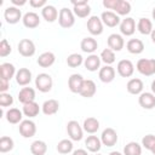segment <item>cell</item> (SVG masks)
<instances>
[{
  "mask_svg": "<svg viewBox=\"0 0 155 155\" xmlns=\"http://www.w3.org/2000/svg\"><path fill=\"white\" fill-rule=\"evenodd\" d=\"M137 70L144 76L155 74V58H140L136 64Z\"/></svg>",
  "mask_w": 155,
  "mask_h": 155,
  "instance_id": "obj_1",
  "label": "cell"
},
{
  "mask_svg": "<svg viewBox=\"0 0 155 155\" xmlns=\"http://www.w3.org/2000/svg\"><path fill=\"white\" fill-rule=\"evenodd\" d=\"M58 23L62 28L69 29L75 24V15L71 10L68 7H63L59 10V16H58Z\"/></svg>",
  "mask_w": 155,
  "mask_h": 155,
  "instance_id": "obj_2",
  "label": "cell"
},
{
  "mask_svg": "<svg viewBox=\"0 0 155 155\" xmlns=\"http://www.w3.org/2000/svg\"><path fill=\"white\" fill-rule=\"evenodd\" d=\"M52 86H53V80H52V78H51L50 74L40 73L35 78V87L40 92H42V93L50 92L52 90Z\"/></svg>",
  "mask_w": 155,
  "mask_h": 155,
  "instance_id": "obj_3",
  "label": "cell"
},
{
  "mask_svg": "<svg viewBox=\"0 0 155 155\" xmlns=\"http://www.w3.org/2000/svg\"><path fill=\"white\" fill-rule=\"evenodd\" d=\"M67 132L71 140H81L84 137V128L80 126V124L76 120H70L67 124Z\"/></svg>",
  "mask_w": 155,
  "mask_h": 155,
  "instance_id": "obj_4",
  "label": "cell"
},
{
  "mask_svg": "<svg viewBox=\"0 0 155 155\" xmlns=\"http://www.w3.org/2000/svg\"><path fill=\"white\" fill-rule=\"evenodd\" d=\"M73 5V12L76 17L79 18H86L91 13V7L86 0H80V1H71Z\"/></svg>",
  "mask_w": 155,
  "mask_h": 155,
  "instance_id": "obj_5",
  "label": "cell"
},
{
  "mask_svg": "<svg viewBox=\"0 0 155 155\" xmlns=\"http://www.w3.org/2000/svg\"><path fill=\"white\" fill-rule=\"evenodd\" d=\"M17 50H18L19 54L23 57H31L35 54V51H36L35 44L30 39H22L18 42Z\"/></svg>",
  "mask_w": 155,
  "mask_h": 155,
  "instance_id": "obj_6",
  "label": "cell"
},
{
  "mask_svg": "<svg viewBox=\"0 0 155 155\" xmlns=\"http://www.w3.org/2000/svg\"><path fill=\"white\" fill-rule=\"evenodd\" d=\"M18 130H19V133H21L22 137H24V138H31L36 133V125H35V122L33 120L27 119V120H23L19 124Z\"/></svg>",
  "mask_w": 155,
  "mask_h": 155,
  "instance_id": "obj_7",
  "label": "cell"
},
{
  "mask_svg": "<svg viewBox=\"0 0 155 155\" xmlns=\"http://www.w3.org/2000/svg\"><path fill=\"white\" fill-rule=\"evenodd\" d=\"M4 18H5L6 23H8V24H16V23H18L23 17H22V12H21L19 7L8 6V7H6L5 11H4Z\"/></svg>",
  "mask_w": 155,
  "mask_h": 155,
  "instance_id": "obj_8",
  "label": "cell"
},
{
  "mask_svg": "<svg viewBox=\"0 0 155 155\" xmlns=\"http://www.w3.org/2000/svg\"><path fill=\"white\" fill-rule=\"evenodd\" d=\"M87 30L90 31L91 35H101L103 33V22L101 19V17L98 16H91L88 19H87Z\"/></svg>",
  "mask_w": 155,
  "mask_h": 155,
  "instance_id": "obj_9",
  "label": "cell"
},
{
  "mask_svg": "<svg viewBox=\"0 0 155 155\" xmlns=\"http://www.w3.org/2000/svg\"><path fill=\"white\" fill-rule=\"evenodd\" d=\"M117 74L122 78H130L134 73V65L130 59H121L116 65Z\"/></svg>",
  "mask_w": 155,
  "mask_h": 155,
  "instance_id": "obj_10",
  "label": "cell"
},
{
  "mask_svg": "<svg viewBox=\"0 0 155 155\" xmlns=\"http://www.w3.org/2000/svg\"><path fill=\"white\" fill-rule=\"evenodd\" d=\"M101 140L102 144L105 147H114L117 143V133L114 128L111 127H107L105 130H103L102 134H101Z\"/></svg>",
  "mask_w": 155,
  "mask_h": 155,
  "instance_id": "obj_11",
  "label": "cell"
},
{
  "mask_svg": "<svg viewBox=\"0 0 155 155\" xmlns=\"http://www.w3.org/2000/svg\"><path fill=\"white\" fill-rule=\"evenodd\" d=\"M107 44H108V48H110V50L114 51V52H115V51L119 52V51H121V50L124 48V46H125V40H124L122 35L114 33V34H110V35L108 36Z\"/></svg>",
  "mask_w": 155,
  "mask_h": 155,
  "instance_id": "obj_12",
  "label": "cell"
},
{
  "mask_svg": "<svg viewBox=\"0 0 155 155\" xmlns=\"http://www.w3.org/2000/svg\"><path fill=\"white\" fill-rule=\"evenodd\" d=\"M101 19H102L103 24L109 27V28H114L116 25H120V23H121L120 16L116 15L115 12H113V11H104V12H102Z\"/></svg>",
  "mask_w": 155,
  "mask_h": 155,
  "instance_id": "obj_13",
  "label": "cell"
},
{
  "mask_svg": "<svg viewBox=\"0 0 155 155\" xmlns=\"http://www.w3.org/2000/svg\"><path fill=\"white\" fill-rule=\"evenodd\" d=\"M138 103L143 109H154L155 108V94L153 92H142L138 97Z\"/></svg>",
  "mask_w": 155,
  "mask_h": 155,
  "instance_id": "obj_14",
  "label": "cell"
},
{
  "mask_svg": "<svg viewBox=\"0 0 155 155\" xmlns=\"http://www.w3.org/2000/svg\"><path fill=\"white\" fill-rule=\"evenodd\" d=\"M85 79L81 74H71L68 79V87L73 93H80Z\"/></svg>",
  "mask_w": 155,
  "mask_h": 155,
  "instance_id": "obj_15",
  "label": "cell"
},
{
  "mask_svg": "<svg viewBox=\"0 0 155 155\" xmlns=\"http://www.w3.org/2000/svg\"><path fill=\"white\" fill-rule=\"evenodd\" d=\"M120 31L125 36H131L136 31V21L132 17H126L120 23Z\"/></svg>",
  "mask_w": 155,
  "mask_h": 155,
  "instance_id": "obj_16",
  "label": "cell"
},
{
  "mask_svg": "<svg viewBox=\"0 0 155 155\" xmlns=\"http://www.w3.org/2000/svg\"><path fill=\"white\" fill-rule=\"evenodd\" d=\"M15 79L19 86H27L31 81V71L28 68H19L16 73Z\"/></svg>",
  "mask_w": 155,
  "mask_h": 155,
  "instance_id": "obj_17",
  "label": "cell"
},
{
  "mask_svg": "<svg viewBox=\"0 0 155 155\" xmlns=\"http://www.w3.org/2000/svg\"><path fill=\"white\" fill-rule=\"evenodd\" d=\"M101 57L92 53L88 54L87 58L84 59V65L88 71H97L98 69H101Z\"/></svg>",
  "mask_w": 155,
  "mask_h": 155,
  "instance_id": "obj_18",
  "label": "cell"
},
{
  "mask_svg": "<svg viewBox=\"0 0 155 155\" xmlns=\"http://www.w3.org/2000/svg\"><path fill=\"white\" fill-rule=\"evenodd\" d=\"M98 78L104 84H109L115 79V69L111 65H104L99 69L98 73Z\"/></svg>",
  "mask_w": 155,
  "mask_h": 155,
  "instance_id": "obj_19",
  "label": "cell"
},
{
  "mask_svg": "<svg viewBox=\"0 0 155 155\" xmlns=\"http://www.w3.org/2000/svg\"><path fill=\"white\" fill-rule=\"evenodd\" d=\"M23 25L28 29H34L40 24V17L35 12H27L22 18Z\"/></svg>",
  "mask_w": 155,
  "mask_h": 155,
  "instance_id": "obj_20",
  "label": "cell"
},
{
  "mask_svg": "<svg viewBox=\"0 0 155 155\" xmlns=\"http://www.w3.org/2000/svg\"><path fill=\"white\" fill-rule=\"evenodd\" d=\"M80 48L82 52L85 53H90L92 54L97 48H98V42L96 39L91 38V36H87V38H84L80 42Z\"/></svg>",
  "mask_w": 155,
  "mask_h": 155,
  "instance_id": "obj_21",
  "label": "cell"
},
{
  "mask_svg": "<svg viewBox=\"0 0 155 155\" xmlns=\"http://www.w3.org/2000/svg\"><path fill=\"white\" fill-rule=\"evenodd\" d=\"M143 87H144V84H143V81L140 80V79H138V78H133V79H131V80H128V82H127V85H126V90H127V92L128 93H131V94H140L142 92H143Z\"/></svg>",
  "mask_w": 155,
  "mask_h": 155,
  "instance_id": "obj_22",
  "label": "cell"
},
{
  "mask_svg": "<svg viewBox=\"0 0 155 155\" xmlns=\"http://www.w3.org/2000/svg\"><path fill=\"white\" fill-rule=\"evenodd\" d=\"M18 101L22 104H27L35 101V90L31 87H23L18 92Z\"/></svg>",
  "mask_w": 155,
  "mask_h": 155,
  "instance_id": "obj_23",
  "label": "cell"
},
{
  "mask_svg": "<svg viewBox=\"0 0 155 155\" xmlns=\"http://www.w3.org/2000/svg\"><path fill=\"white\" fill-rule=\"evenodd\" d=\"M96 91H97V86L94 84L93 80H90V79H85L84 81V85H82V88L80 91V96L85 97V98H91L96 94Z\"/></svg>",
  "mask_w": 155,
  "mask_h": 155,
  "instance_id": "obj_24",
  "label": "cell"
},
{
  "mask_svg": "<svg viewBox=\"0 0 155 155\" xmlns=\"http://www.w3.org/2000/svg\"><path fill=\"white\" fill-rule=\"evenodd\" d=\"M41 110L45 115H54L59 110V102L57 99H47L41 105Z\"/></svg>",
  "mask_w": 155,
  "mask_h": 155,
  "instance_id": "obj_25",
  "label": "cell"
},
{
  "mask_svg": "<svg viewBox=\"0 0 155 155\" xmlns=\"http://www.w3.org/2000/svg\"><path fill=\"white\" fill-rule=\"evenodd\" d=\"M5 117L7 120V122L12 124V125H16V124H21L23 120V111L17 109V108H10L6 114H5Z\"/></svg>",
  "mask_w": 155,
  "mask_h": 155,
  "instance_id": "obj_26",
  "label": "cell"
},
{
  "mask_svg": "<svg viewBox=\"0 0 155 155\" xmlns=\"http://www.w3.org/2000/svg\"><path fill=\"white\" fill-rule=\"evenodd\" d=\"M85 147L91 153H98L102 148V140L97 136L91 134L85 139Z\"/></svg>",
  "mask_w": 155,
  "mask_h": 155,
  "instance_id": "obj_27",
  "label": "cell"
},
{
  "mask_svg": "<svg viewBox=\"0 0 155 155\" xmlns=\"http://www.w3.org/2000/svg\"><path fill=\"white\" fill-rule=\"evenodd\" d=\"M41 16H42V18H44L46 22L52 23V22H54V21L58 18L59 13H58L57 8H56L53 5H46V6L41 10Z\"/></svg>",
  "mask_w": 155,
  "mask_h": 155,
  "instance_id": "obj_28",
  "label": "cell"
},
{
  "mask_svg": "<svg viewBox=\"0 0 155 155\" xmlns=\"http://www.w3.org/2000/svg\"><path fill=\"white\" fill-rule=\"evenodd\" d=\"M126 48L132 54H139L144 51V44L140 39H130L126 44Z\"/></svg>",
  "mask_w": 155,
  "mask_h": 155,
  "instance_id": "obj_29",
  "label": "cell"
},
{
  "mask_svg": "<svg viewBox=\"0 0 155 155\" xmlns=\"http://www.w3.org/2000/svg\"><path fill=\"white\" fill-rule=\"evenodd\" d=\"M36 62H38V64H39L41 68H48V67L53 65V63L56 62V56H54L53 52L47 51V52L41 53V54L39 56V58H38Z\"/></svg>",
  "mask_w": 155,
  "mask_h": 155,
  "instance_id": "obj_30",
  "label": "cell"
},
{
  "mask_svg": "<svg viewBox=\"0 0 155 155\" xmlns=\"http://www.w3.org/2000/svg\"><path fill=\"white\" fill-rule=\"evenodd\" d=\"M16 68L12 63H8V62H5L0 65V78L2 79H6V80H11L13 76H16Z\"/></svg>",
  "mask_w": 155,
  "mask_h": 155,
  "instance_id": "obj_31",
  "label": "cell"
},
{
  "mask_svg": "<svg viewBox=\"0 0 155 155\" xmlns=\"http://www.w3.org/2000/svg\"><path fill=\"white\" fill-rule=\"evenodd\" d=\"M22 111H23V115H24V116L31 119V117H35V116L39 115V113H40V107H39V104L34 101V102L23 104Z\"/></svg>",
  "mask_w": 155,
  "mask_h": 155,
  "instance_id": "obj_32",
  "label": "cell"
},
{
  "mask_svg": "<svg viewBox=\"0 0 155 155\" xmlns=\"http://www.w3.org/2000/svg\"><path fill=\"white\" fill-rule=\"evenodd\" d=\"M82 128L85 132L90 133V134H93L96 133L98 130H99V121L96 119V117H87L84 120V124H82Z\"/></svg>",
  "mask_w": 155,
  "mask_h": 155,
  "instance_id": "obj_33",
  "label": "cell"
},
{
  "mask_svg": "<svg viewBox=\"0 0 155 155\" xmlns=\"http://www.w3.org/2000/svg\"><path fill=\"white\" fill-rule=\"evenodd\" d=\"M137 29L143 35H150L153 31V22L149 18H139L137 23Z\"/></svg>",
  "mask_w": 155,
  "mask_h": 155,
  "instance_id": "obj_34",
  "label": "cell"
},
{
  "mask_svg": "<svg viewBox=\"0 0 155 155\" xmlns=\"http://www.w3.org/2000/svg\"><path fill=\"white\" fill-rule=\"evenodd\" d=\"M119 16H127L131 12V4L126 0H117L114 11Z\"/></svg>",
  "mask_w": 155,
  "mask_h": 155,
  "instance_id": "obj_35",
  "label": "cell"
},
{
  "mask_svg": "<svg viewBox=\"0 0 155 155\" xmlns=\"http://www.w3.org/2000/svg\"><path fill=\"white\" fill-rule=\"evenodd\" d=\"M30 151L33 155H45L47 151V144L44 140L36 139L30 144Z\"/></svg>",
  "mask_w": 155,
  "mask_h": 155,
  "instance_id": "obj_36",
  "label": "cell"
},
{
  "mask_svg": "<svg viewBox=\"0 0 155 155\" xmlns=\"http://www.w3.org/2000/svg\"><path fill=\"white\" fill-rule=\"evenodd\" d=\"M124 155H142V144L130 142L124 147Z\"/></svg>",
  "mask_w": 155,
  "mask_h": 155,
  "instance_id": "obj_37",
  "label": "cell"
},
{
  "mask_svg": "<svg viewBox=\"0 0 155 155\" xmlns=\"http://www.w3.org/2000/svg\"><path fill=\"white\" fill-rule=\"evenodd\" d=\"M13 147H15V142L11 137L2 136L0 138V151L1 153H8L13 149Z\"/></svg>",
  "mask_w": 155,
  "mask_h": 155,
  "instance_id": "obj_38",
  "label": "cell"
},
{
  "mask_svg": "<svg viewBox=\"0 0 155 155\" xmlns=\"http://www.w3.org/2000/svg\"><path fill=\"white\" fill-rule=\"evenodd\" d=\"M73 140L71 139H62L57 144V151L59 154H69L73 151Z\"/></svg>",
  "mask_w": 155,
  "mask_h": 155,
  "instance_id": "obj_39",
  "label": "cell"
},
{
  "mask_svg": "<svg viewBox=\"0 0 155 155\" xmlns=\"http://www.w3.org/2000/svg\"><path fill=\"white\" fill-rule=\"evenodd\" d=\"M101 61L105 63V65H111L115 62V52L110 48H104L101 52Z\"/></svg>",
  "mask_w": 155,
  "mask_h": 155,
  "instance_id": "obj_40",
  "label": "cell"
},
{
  "mask_svg": "<svg viewBox=\"0 0 155 155\" xmlns=\"http://www.w3.org/2000/svg\"><path fill=\"white\" fill-rule=\"evenodd\" d=\"M84 63V58L80 53H71L67 57V64L70 68H78Z\"/></svg>",
  "mask_w": 155,
  "mask_h": 155,
  "instance_id": "obj_41",
  "label": "cell"
},
{
  "mask_svg": "<svg viewBox=\"0 0 155 155\" xmlns=\"http://www.w3.org/2000/svg\"><path fill=\"white\" fill-rule=\"evenodd\" d=\"M155 145V136L154 134H147L142 138V147L147 150H151V148Z\"/></svg>",
  "mask_w": 155,
  "mask_h": 155,
  "instance_id": "obj_42",
  "label": "cell"
},
{
  "mask_svg": "<svg viewBox=\"0 0 155 155\" xmlns=\"http://www.w3.org/2000/svg\"><path fill=\"white\" fill-rule=\"evenodd\" d=\"M12 52V47L6 39H2L0 42V57H6Z\"/></svg>",
  "mask_w": 155,
  "mask_h": 155,
  "instance_id": "obj_43",
  "label": "cell"
},
{
  "mask_svg": "<svg viewBox=\"0 0 155 155\" xmlns=\"http://www.w3.org/2000/svg\"><path fill=\"white\" fill-rule=\"evenodd\" d=\"M13 104V97L10 93H0V105L2 108L11 107Z\"/></svg>",
  "mask_w": 155,
  "mask_h": 155,
  "instance_id": "obj_44",
  "label": "cell"
},
{
  "mask_svg": "<svg viewBox=\"0 0 155 155\" xmlns=\"http://www.w3.org/2000/svg\"><path fill=\"white\" fill-rule=\"evenodd\" d=\"M29 5L33 8H41L42 10L47 5V2H46V0H29Z\"/></svg>",
  "mask_w": 155,
  "mask_h": 155,
  "instance_id": "obj_45",
  "label": "cell"
},
{
  "mask_svg": "<svg viewBox=\"0 0 155 155\" xmlns=\"http://www.w3.org/2000/svg\"><path fill=\"white\" fill-rule=\"evenodd\" d=\"M8 88H10V81L0 78V93H6Z\"/></svg>",
  "mask_w": 155,
  "mask_h": 155,
  "instance_id": "obj_46",
  "label": "cell"
},
{
  "mask_svg": "<svg viewBox=\"0 0 155 155\" xmlns=\"http://www.w3.org/2000/svg\"><path fill=\"white\" fill-rule=\"evenodd\" d=\"M11 2H12L13 6L18 7V6H23V5H25V4H27V0H11Z\"/></svg>",
  "mask_w": 155,
  "mask_h": 155,
  "instance_id": "obj_47",
  "label": "cell"
},
{
  "mask_svg": "<svg viewBox=\"0 0 155 155\" xmlns=\"http://www.w3.org/2000/svg\"><path fill=\"white\" fill-rule=\"evenodd\" d=\"M73 155H88V153L85 149H76L73 151Z\"/></svg>",
  "mask_w": 155,
  "mask_h": 155,
  "instance_id": "obj_48",
  "label": "cell"
},
{
  "mask_svg": "<svg viewBox=\"0 0 155 155\" xmlns=\"http://www.w3.org/2000/svg\"><path fill=\"white\" fill-rule=\"evenodd\" d=\"M150 38H151V41L155 44V29H153V31L150 34Z\"/></svg>",
  "mask_w": 155,
  "mask_h": 155,
  "instance_id": "obj_49",
  "label": "cell"
},
{
  "mask_svg": "<svg viewBox=\"0 0 155 155\" xmlns=\"http://www.w3.org/2000/svg\"><path fill=\"white\" fill-rule=\"evenodd\" d=\"M109 155H124V154H121L120 151H110Z\"/></svg>",
  "mask_w": 155,
  "mask_h": 155,
  "instance_id": "obj_50",
  "label": "cell"
},
{
  "mask_svg": "<svg viewBox=\"0 0 155 155\" xmlns=\"http://www.w3.org/2000/svg\"><path fill=\"white\" fill-rule=\"evenodd\" d=\"M151 92L155 94V80L151 82Z\"/></svg>",
  "mask_w": 155,
  "mask_h": 155,
  "instance_id": "obj_51",
  "label": "cell"
},
{
  "mask_svg": "<svg viewBox=\"0 0 155 155\" xmlns=\"http://www.w3.org/2000/svg\"><path fill=\"white\" fill-rule=\"evenodd\" d=\"M151 16H153V19L155 21V7L153 8V12H151Z\"/></svg>",
  "mask_w": 155,
  "mask_h": 155,
  "instance_id": "obj_52",
  "label": "cell"
},
{
  "mask_svg": "<svg viewBox=\"0 0 155 155\" xmlns=\"http://www.w3.org/2000/svg\"><path fill=\"white\" fill-rule=\"evenodd\" d=\"M150 151L153 153V155H155V145H154V147L151 148V150H150Z\"/></svg>",
  "mask_w": 155,
  "mask_h": 155,
  "instance_id": "obj_53",
  "label": "cell"
},
{
  "mask_svg": "<svg viewBox=\"0 0 155 155\" xmlns=\"http://www.w3.org/2000/svg\"><path fill=\"white\" fill-rule=\"evenodd\" d=\"M96 155H102V154H98V153H96Z\"/></svg>",
  "mask_w": 155,
  "mask_h": 155,
  "instance_id": "obj_54",
  "label": "cell"
}]
</instances>
